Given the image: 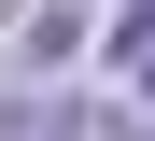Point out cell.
Returning <instances> with one entry per match:
<instances>
[{"label": "cell", "mask_w": 155, "mask_h": 141, "mask_svg": "<svg viewBox=\"0 0 155 141\" xmlns=\"http://www.w3.org/2000/svg\"><path fill=\"white\" fill-rule=\"evenodd\" d=\"M113 56H127V85L155 99V0H127V28H113Z\"/></svg>", "instance_id": "cell-1"}, {"label": "cell", "mask_w": 155, "mask_h": 141, "mask_svg": "<svg viewBox=\"0 0 155 141\" xmlns=\"http://www.w3.org/2000/svg\"><path fill=\"white\" fill-rule=\"evenodd\" d=\"M0 141H85L71 113H42V99H0Z\"/></svg>", "instance_id": "cell-2"}, {"label": "cell", "mask_w": 155, "mask_h": 141, "mask_svg": "<svg viewBox=\"0 0 155 141\" xmlns=\"http://www.w3.org/2000/svg\"><path fill=\"white\" fill-rule=\"evenodd\" d=\"M113 141H155V127H113Z\"/></svg>", "instance_id": "cell-3"}]
</instances>
